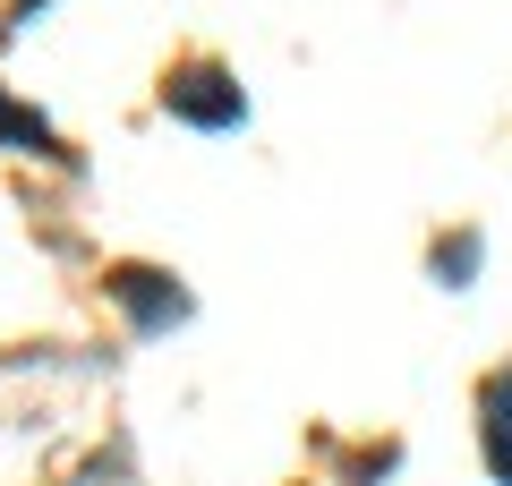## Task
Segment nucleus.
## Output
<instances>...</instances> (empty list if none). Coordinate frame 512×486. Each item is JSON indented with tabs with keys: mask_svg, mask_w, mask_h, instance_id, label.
Wrapping results in <instances>:
<instances>
[{
	"mask_svg": "<svg viewBox=\"0 0 512 486\" xmlns=\"http://www.w3.org/2000/svg\"><path fill=\"white\" fill-rule=\"evenodd\" d=\"M478 265H487V239H478V231H444L436 248H427V273H436L444 290H470Z\"/></svg>",
	"mask_w": 512,
	"mask_h": 486,
	"instance_id": "nucleus-4",
	"label": "nucleus"
},
{
	"mask_svg": "<svg viewBox=\"0 0 512 486\" xmlns=\"http://www.w3.org/2000/svg\"><path fill=\"white\" fill-rule=\"evenodd\" d=\"M163 111L188 128H239L248 120V94H239V77L222 69V60H180V69L163 77Z\"/></svg>",
	"mask_w": 512,
	"mask_h": 486,
	"instance_id": "nucleus-1",
	"label": "nucleus"
},
{
	"mask_svg": "<svg viewBox=\"0 0 512 486\" xmlns=\"http://www.w3.org/2000/svg\"><path fill=\"white\" fill-rule=\"evenodd\" d=\"M103 290L128 307V324H137V333H171V324H188V290L171 282V273H154V265H111Z\"/></svg>",
	"mask_w": 512,
	"mask_h": 486,
	"instance_id": "nucleus-2",
	"label": "nucleus"
},
{
	"mask_svg": "<svg viewBox=\"0 0 512 486\" xmlns=\"http://www.w3.org/2000/svg\"><path fill=\"white\" fill-rule=\"evenodd\" d=\"M0 145H9V154H60L52 120H43V111H26V103H9V94H0Z\"/></svg>",
	"mask_w": 512,
	"mask_h": 486,
	"instance_id": "nucleus-5",
	"label": "nucleus"
},
{
	"mask_svg": "<svg viewBox=\"0 0 512 486\" xmlns=\"http://www.w3.org/2000/svg\"><path fill=\"white\" fill-rule=\"evenodd\" d=\"M478 444H487V469L512 486V367H495L478 393Z\"/></svg>",
	"mask_w": 512,
	"mask_h": 486,
	"instance_id": "nucleus-3",
	"label": "nucleus"
}]
</instances>
